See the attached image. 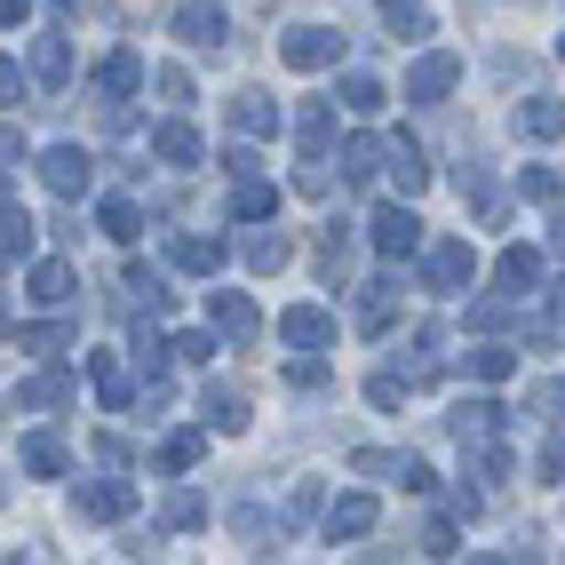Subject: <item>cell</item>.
<instances>
[{
	"label": "cell",
	"instance_id": "cell-56",
	"mask_svg": "<svg viewBox=\"0 0 565 565\" xmlns=\"http://www.w3.org/2000/svg\"><path fill=\"white\" fill-rule=\"evenodd\" d=\"M557 56H565V49H557Z\"/></svg>",
	"mask_w": 565,
	"mask_h": 565
},
{
	"label": "cell",
	"instance_id": "cell-48",
	"mask_svg": "<svg viewBox=\"0 0 565 565\" xmlns=\"http://www.w3.org/2000/svg\"><path fill=\"white\" fill-rule=\"evenodd\" d=\"M287 383H295V391H319V383H327V366H319V359L303 351V359H295V366H287Z\"/></svg>",
	"mask_w": 565,
	"mask_h": 565
},
{
	"label": "cell",
	"instance_id": "cell-39",
	"mask_svg": "<svg viewBox=\"0 0 565 565\" xmlns=\"http://www.w3.org/2000/svg\"><path fill=\"white\" fill-rule=\"evenodd\" d=\"M455 542H462V518H455V510H438V518L423 525V557H462Z\"/></svg>",
	"mask_w": 565,
	"mask_h": 565
},
{
	"label": "cell",
	"instance_id": "cell-12",
	"mask_svg": "<svg viewBox=\"0 0 565 565\" xmlns=\"http://www.w3.org/2000/svg\"><path fill=\"white\" fill-rule=\"evenodd\" d=\"M200 455H207V423H183V430L160 438V455H152V462H160V478H183Z\"/></svg>",
	"mask_w": 565,
	"mask_h": 565
},
{
	"label": "cell",
	"instance_id": "cell-52",
	"mask_svg": "<svg viewBox=\"0 0 565 565\" xmlns=\"http://www.w3.org/2000/svg\"><path fill=\"white\" fill-rule=\"evenodd\" d=\"M525 406H534V414H565V383H542V391L525 398Z\"/></svg>",
	"mask_w": 565,
	"mask_h": 565
},
{
	"label": "cell",
	"instance_id": "cell-35",
	"mask_svg": "<svg viewBox=\"0 0 565 565\" xmlns=\"http://www.w3.org/2000/svg\"><path fill=\"white\" fill-rule=\"evenodd\" d=\"M494 271H502V287H510V295H525V287L542 279V255H534V247H502Z\"/></svg>",
	"mask_w": 565,
	"mask_h": 565
},
{
	"label": "cell",
	"instance_id": "cell-21",
	"mask_svg": "<svg viewBox=\"0 0 565 565\" xmlns=\"http://www.w3.org/2000/svg\"><path fill=\"white\" fill-rule=\"evenodd\" d=\"M200 414H207L215 430H239V423H247V391H239V383H207V391H200Z\"/></svg>",
	"mask_w": 565,
	"mask_h": 565
},
{
	"label": "cell",
	"instance_id": "cell-4",
	"mask_svg": "<svg viewBox=\"0 0 565 565\" xmlns=\"http://www.w3.org/2000/svg\"><path fill=\"white\" fill-rule=\"evenodd\" d=\"M279 56H287L295 72H327L334 56H343V32H334V24H295L287 41H279Z\"/></svg>",
	"mask_w": 565,
	"mask_h": 565
},
{
	"label": "cell",
	"instance_id": "cell-49",
	"mask_svg": "<svg viewBox=\"0 0 565 565\" xmlns=\"http://www.w3.org/2000/svg\"><path fill=\"white\" fill-rule=\"evenodd\" d=\"M175 359H183V366H207L215 343H207V334H175Z\"/></svg>",
	"mask_w": 565,
	"mask_h": 565
},
{
	"label": "cell",
	"instance_id": "cell-25",
	"mask_svg": "<svg viewBox=\"0 0 565 565\" xmlns=\"http://www.w3.org/2000/svg\"><path fill=\"white\" fill-rule=\"evenodd\" d=\"M152 152H160L168 168H200V136L183 128V120H168V128H152Z\"/></svg>",
	"mask_w": 565,
	"mask_h": 565
},
{
	"label": "cell",
	"instance_id": "cell-40",
	"mask_svg": "<svg viewBox=\"0 0 565 565\" xmlns=\"http://www.w3.org/2000/svg\"><path fill=\"white\" fill-rule=\"evenodd\" d=\"M557 334H565V279L542 295V319L534 327H525V343H557Z\"/></svg>",
	"mask_w": 565,
	"mask_h": 565
},
{
	"label": "cell",
	"instance_id": "cell-34",
	"mask_svg": "<svg viewBox=\"0 0 565 565\" xmlns=\"http://www.w3.org/2000/svg\"><path fill=\"white\" fill-rule=\"evenodd\" d=\"M351 470H359V478H398V486H406L414 455H391V446H359V455H351Z\"/></svg>",
	"mask_w": 565,
	"mask_h": 565
},
{
	"label": "cell",
	"instance_id": "cell-3",
	"mask_svg": "<svg viewBox=\"0 0 565 565\" xmlns=\"http://www.w3.org/2000/svg\"><path fill=\"white\" fill-rule=\"evenodd\" d=\"M374 255H391V263H406V255H423V215L414 207H374Z\"/></svg>",
	"mask_w": 565,
	"mask_h": 565
},
{
	"label": "cell",
	"instance_id": "cell-45",
	"mask_svg": "<svg viewBox=\"0 0 565 565\" xmlns=\"http://www.w3.org/2000/svg\"><path fill=\"white\" fill-rule=\"evenodd\" d=\"M287 255H295V247H287L279 232H255V239H247V263H255V271H287Z\"/></svg>",
	"mask_w": 565,
	"mask_h": 565
},
{
	"label": "cell",
	"instance_id": "cell-30",
	"mask_svg": "<svg viewBox=\"0 0 565 565\" xmlns=\"http://www.w3.org/2000/svg\"><path fill=\"white\" fill-rule=\"evenodd\" d=\"M334 104H343L351 120H374V111H383V81H366V72H351V81L334 88Z\"/></svg>",
	"mask_w": 565,
	"mask_h": 565
},
{
	"label": "cell",
	"instance_id": "cell-50",
	"mask_svg": "<svg viewBox=\"0 0 565 565\" xmlns=\"http://www.w3.org/2000/svg\"><path fill=\"white\" fill-rule=\"evenodd\" d=\"M311 510H319V486H295V494H287V518H279V525H303Z\"/></svg>",
	"mask_w": 565,
	"mask_h": 565
},
{
	"label": "cell",
	"instance_id": "cell-1",
	"mask_svg": "<svg viewBox=\"0 0 565 565\" xmlns=\"http://www.w3.org/2000/svg\"><path fill=\"white\" fill-rule=\"evenodd\" d=\"M423 279H430V295H462V287L478 279V247H470V239H430Z\"/></svg>",
	"mask_w": 565,
	"mask_h": 565
},
{
	"label": "cell",
	"instance_id": "cell-32",
	"mask_svg": "<svg viewBox=\"0 0 565 565\" xmlns=\"http://www.w3.org/2000/svg\"><path fill=\"white\" fill-rule=\"evenodd\" d=\"M374 9H383V24L406 32V41H430V9L423 0H374Z\"/></svg>",
	"mask_w": 565,
	"mask_h": 565
},
{
	"label": "cell",
	"instance_id": "cell-9",
	"mask_svg": "<svg viewBox=\"0 0 565 565\" xmlns=\"http://www.w3.org/2000/svg\"><path fill=\"white\" fill-rule=\"evenodd\" d=\"M279 334H287L295 351H327V343H334V311H327V303H295V311L279 319Z\"/></svg>",
	"mask_w": 565,
	"mask_h": 565
},
{
	"label": "cell",
	"instance_id": "cell-15",
	"mask_svg": "<svg viewBox=\"0 0 565 565\" xmlns=\"http://www.w3.org/2000/svg\"><path fill=\"white\" fill-rule=\"evenodd\" d=\"M168 263H175V271H200V279H215V271H223V239L175 232V239H168Z\"/></svg>",
	"mask_w": 565,
	"mask_h": 565
},
{
	"label": "cell",
	"instance_id": "cell-6",
	"mask_svg": "<svg viewBox=\"0 0 565 565\" xmlns=\"http://www.w3.org/2000/svg\"><path fill=\"white\" fill-rule=\"evenodd\" d=\"M72 510H81L88 525H120V518L136 510V486H128V478H96V486L72 494Z\"/></svg>",
	"mask_w": 565,
	"mask_h": 565
},
{
	"label": "cell",
	"instance_id": "cell-43",
	"mask_svg": "<svg viewBox=\"0 0 565 565\" xmlns=\"http://www.w3.org/2000/svg\"><path fill=\"white\" fill-rule=\"evenodd\" d=\"M406 391H414V383H406V374H391V366H383V374H366V406H383V414H398Z\"/></svg>",
	"mask_w": 565,
	"mask_h": 565
},
{
	"label": "cell",
	"instance_id": "cell-55",
	"mask_svg": "<svg viewBox=\"0 0 565 565\" xmlns=\"http://www.w3.org/2000/svg\"><path fill=\"white\" fill-rule=\"evenodd\" d=\"M56 9H64V17H72V9H81V0H56Z\"/></svg>",
	"mask_w": 565,
	"mask_h": 565
},
{
	"label": "cell",
	"instance_id": "cell-46",
	"mask_svg": "<svg viewBox=\"0 0 565 565\" xmlns=\"http://www.w3.org/2000/svg\"><path fill=\"white\" fill-rule=\"evenodd\" d=\"M510 327V303L502 295H486V303H470V334H502Z\"/></svg>",
	"mask_w": 565,
	"mask_h": 565
},
{
	"label": "cell",
	"instance_id": "cell-42",
	"mask_svg": "<svg viewBox=\"0 0 565 565\" xmlns=\"http://www.w3.org/2000/svg\"><path fill=\"white\" fill-rule=\"evenodd\" d=\"M128 359H136L143 374H160V366L175 359V343H160V327H136V343H128Z\"/></svg>",
	"mask_w": 565,
	"mask_h": 565
},
{
	"label": "cell",
	"instance_id": "cell-24",
	"mask_svg": "<svg viewBox=\"0 0 565 565\" xmlns=\"http://www.w3.org/2000/svg\"><path fill=\"white\" fill-rule=\"evenodd\" d=\"M160 525H168V534H192V525H207V494H192V486H175V494L160 502Z\"/></svg>",
	"mask_w": 565,
	"mask_h": 565
},
{
	"label": "cell",
	"instance_id": "cell-36",
	"mask_svg": "<svg viewBox=\"0 0 565 565\" xmlns=\"http://www.w3.org/2000/svg\"><path fill=\"white\" fill-rule=\"evenodd\" d=\"M17 351H24V359H49V351H72V327H64V319H49V327H17Z\"/></svg>",
	"mask_w": 565,
	"mask_h": 565
},
{
	"label": "cell",
	"instance_id": "cell-8",
	"mask_svg": "<svg viewBox=\"0 0 565 565\" xmlns=\"http://www.w3.org/2000/svg\"><path fill=\"white\" fill-rule=\"evenodd\" d=\"M510 128H518L525 143H557V136H565V104H557V96H525V104L510 111Z\"/></svg>",
	"mask_w": 565,
	"mask_h": 565
},
{
	"label": "cell",
	"instance_id": "cell-27",
	"mask_svg": "<svg viewBox=\"0 0 565 565\" xmlns=\"http://www.w3.org/2000/svg\"><path fill=\"white\" fill-rule=\"evenodd\" d=\"M88 383H96V398H104V406H128V398H136V391H128V366L111 359V351H96V359H88Z\"/></svg>",
	"mask_w": 565,
	"mask_h": 565
},
{
	"label": "cell",
	"instance_id": "cell-37",
	"mask_svg": "<svg viewBox=\"0 0 565 565\" xmlns=\"http://www.w3.org/2000/svg\"><path fill=\"white\" fill-rule=\"evenodd\" d=\"M96 223H104V239H120V247H128V239L143 232V207H136V200H104Z\"/></svg>",
	"mask_w": 565,
	"mask_h": 565
},
{
	"label": "cell",
	"instance_id": "cell-28",
	"mask_svg": "<svg viewBox=\"0 0 565 565\" xmlns=\"http://www.w3.org/2000/svg\"><path fill=\"white\" fill-rule=\"evenodd\" d=\"M295 143H303V160H327V143H334V111H327V104H303V120H295Z\"/></svg>",
	"mask_w": 565,
	"mask_h": 565
},
{
	"label": "cell",
	"instance_id": "cell-29",
	"mask_svg": "<svg viewBox=\"0 0 565 565\" xmlns=\"http://www.w3.org/2000/svg\"><path fill=\"white\" fill-rule=\"evenodd\" d=\"M311 263H319V279L334 287V279H343L351 271V239H343V223H327V232H319V247H311Z\"/></svg>",
	"mask_w": 565,
	"mask_h": 565
},
{
	"label": "cell",
	"instance_id": "cell-16",
	"mask_svg": "<svg viewBox=\"0 0 565 565\" xmlns=\"http://www.w3.org/2000/svg\"><path fill=\"white\" fill-rule=\"evenodd\" d=\"M32 81H41L49 96L72 81V41H64V32H49V41H32Z\"/></svg>",
	"mask_w": 565,
	"mask_h": 565
},
{
	"label": "cell",
	"instance_id": "cell-5",
	"mask_svg": "<svg viewBox=\"0 0 565 565\" xmlns=\"http://www.w3.org/2000/svg\"><path fill=\"white\" fill-rule=\"evenodd\" d=\"M455 81H462V56H455V49H430L423 64L406 72V104H438V96H455Z\"/></svg>",
	"mask_w": 565,
	"mask_h": 565
},
{
	"label": "cell",
	"instance_id": "cell-26",
	"mask_svg": "<svg viewBox=\"0 0 565 565\" xmlns=\"http://www.w3.org/2000/svg\"><path fill=\"white\" fill-rule=\"evenodd\" d=\"M32 239H41V232H32V215L9 200V207H0V255H9V263H32Z\"/></svg>",
	"mask_w": 565,
	"mask_h": 565
},
{
	"label": "cell",
	"instance_id": "cell-14",
	"mask_svg": "<svg viewBox=\"0 0 565 565\" xmlns=\"http://www.w3.org/2000/svg\"><path fill=\"white\" fill-rule=\"evenodd\" d=\"M455 446H494V430H502V406L494 398H470V406H455Z\"/></svg>",
	"mask_w": 565,
	"mask_h": 565
},
{
	"label": "cell",
	"instance_id": "cell-44",
	"mask_svg": "<svg viewBox=\"0 0 565 565\" xmlns=\"http://www.w3.org/2000/svg\"><path fill=\"white\" fill-rule=\"evenodd\" d=\"M518 192L534 200V207H557V200H565V183H557L550 168H518Z\"/></svg>",
	"mask_w": 565,
	"mask_h": 565
},
{
	"label": "cell",
	"instance_id": "cell-33",
	"mask_svg": "<svg viewBox=\"0 0 565 565\" xmlns=\"http://www.w3.org/2000/svg\"><path fill=\"white\" fill-rule=\"evenodd\" d=\"M32 303H72V263H32Z\"/></svg>",
	"mask_w": 565,
	"mask_h": 565
},
{
	"label": "cell",
	"instance_id": "cell-54",
	"mask_svg": "<svg viewBox=\"0 0 565 565\" xmlns=\"http://www.w3.org/2000/svg\"><path fill=\"white\" fill-rule=\"evenodd\" d=\"M550 255H557V263H565V215H557V223H550Z\"/></svg>",
	"mask_w": 565,
	"mask_h": 565
},
{
	"label": "cell",
	"instance_id": "cell-19",
	"mask_svg": "<svg viewBox=\"0 0 565 565\" xmlns=\"http://www.w3.org/2000/svg\"><path fill=\"white\" fill-rule=\"evenodd\" d=\"M232 128H239L247 143H255V136H279V104H271V96H255V88L232 96Z\"/></svg>",
	"mask_w": 565,
	"mask_h": 565
},
{
	"label": "cell",
	"instance_id": "cell-53",
	"mask_svg": "<svg viewBox=\"0 0 565 565\" xmlns=\"http://www.w3.org/2000/svg\"><path fill=\"white\" fill-rule=\"evenodd\" d=\"M24 17H32V0H0V24H9V32H17Z\"/></svg>",
	"mask_w": 565,
	"mask_h": 565
},
{
	"label": "cell",
	"instance_id": "cell-11",
	"mask_svg": "<svg viewBox=\"0 0 565 565\" xmlns=\"http://www.w3.org/2000/svg\"><path fill=\"white\" fill-rule=\"evenodd\" d=\"M383 168H391V183H398L406 200L430 183V160H423V143H414V136H391V143H383Z\"/></svg>",
	"mask_w": 565,
	"mask_h": 565
},
{
	"label": "cell",
	"instance_id": "cell-20",
	"mask_svg": "<svg viewBox=\"0 0 565 565\" xmlns=\"http://www.w3.org/2000/svg\"><path fill=\"white\" fill-rule=\"evenodd\" d=\"M366 303H359V334H391V319H398V279H374V287H359Z\"/></svg>",
	"mask_w": 565,
	"mask_h": 565
},
{
	"label": "cell",
	"instance_id": "cell-31",
	"mask_svg": "<svg viewBox=\"0 0 565 565\" xmlns=\"http://www.w3.org/2000/svg\"><path fill=\"white\" fill-rule=\"evenodd\" d=\"M343 175L374 183V175H383V143H374V136H343Z\"/></svg>",
	"mask_w": 565,
	"mask_h": 565
},
{
	"label": "cell",
	"instance_id": "cell-13",
	"mask_svg": "<svg viewBox=\"0 0 565 565\" xmlns=\"http://www.w3.org/2000/svg\"><path fill=\"white\" fill-rule=\"evenodd\" d=\"M374 518H383V510H374V494H343V502L327 510V542H366Z\"/></svg>",
	"mask_w": 565,
	"mask_h": 565
},
{
	"label": "cell",
	"instance_id": "cell-7",
	"mask_svg": "<svg viewBox=\"0 0 565 565\" xmlns=\"http://www.w3.org/2000/svg\"><path fill=\"white\" fill-rule=\"evenodd\" d=\"M168 24H175V41H183V49H223V41H232V24H223L215 0H183Z\"/></svg>",
	"mask_w": 565,
	"mask_h": 565
},
{
	"label": "cell",
	"instance_id": "cell-22",
	"mask_svg": "<svg viewBox=\"0 0 565 565\" xmlns=\"http://www.w3.org/2000/svg\"><path fill=\"white\" fill-rule=\"evenodd\" d=\"M72 398V374H32V383H17V414H49V406H64Z\"/></svg>",
	"mask_w": 565,
	"mask_h": 565
},
{
	"label": "cell",
	"instance_id": "cell-41",
	"mask_svg": "<svg viewBox=\"0 0 565 565\" xmlns=\"http://www.w3.org/2000/svg\"><path fill=\"white\" fill-rule=\"evenodd\" d=\"M128 295H143V311H168V303H175L168 279L152 271V263H128Z\"/></svg>",
	"mask_w": 565,
	"mask_h": 565
},
{
	"label": "cell",
	"instance_id": "cell-10",
	"mask_svg": "<svg viewBox=\"0 0 565 565\" xmlns=\"http://www.w3.org/2000/svg\"><path fill=\"white\" fill-rule=\"evenodd\" d=\"M232 215H239V223H271V215H279V192L263 183V168H239V175H232Z\"/></svg>",
	"mask_w": 565,
	"mask_h": 565
},
{
	"label": "cell",
	"instance_id": "cell-18",
	"mask_svg": "<svg viewBox=\"0 0 565 565\" xmlns=\"http://www.w3.org/2000/svg\"><path fill=\"white\" fill-rule=\"evenodd\" d=\"M24 470H32V478H64V470H72V446H64L56 430H32V438H24Z\"/></svg>",
	"mask_w": 565,
	"mask_h": 565
},
{
	"label": "cell",
	"instance_id": "cell-47",
	"mask_svg": "<svg viewBox=\"0 0 565 565\" xmlns=\"http://www.w3.org/2000/svg\"><path fill=\"white\" fill-rule=\"evenodd\" d=\"M152 88H160L168 104H192V72H183V64H168V72H152Z\"/></svg>",
	"mask_w": 565,
	"mask_h": 565
},
{
	"label": "cell",
	"instance_id": "cell-17",
	"mask_svg": "<svg viewBox=\"0 0 565 565\" xmlns=\"http://www.w3.org/2000/svg\"><path fill=\"white\" fill-rule=\"evenodd\" d=\"M207 319L223 327V334H232V343H255V303H247V295H207Z\"/></svg>",
	"mask_w": 565,
	"mask_h": 565
},
{
	"label": "cell",
	"instance_id": "cell-23",
	"mask_svg": "<svg viewBox=\"0 0 565 565\" xmlns=\"http://www.w3.org/2000/svg\"><path fill=\"white\" fill-rule=\"evenodd\" d=\"M96 88H104V96H136V88H143V56H136V49H111L104 72H96Z\"/></svg>",
	"mask_w": 565,
	"mask_h": 565
},
{
	"label": "cell",
	"instance_id": "cell-2",
	"mask_svg": "<svg viewBox=\"0 0 565 565\" xmlns=\"http://www.w3.org/2000/svg\"><path fill=\"white\" fill-rule=\"evenodd\" d=\"M41 183H49L56 200H88L96 192V160L81 152V143H56V152L41 160Z\"/></svg>",
	"mask_w": 565,
	"mask_h": 565
},
{
	"label": "cell",
	"instance_id": "cell-38",
	"mask_svg": "<svg viewBox=\"0 0 565 565\" xmlns=\"http://www.w3.org/2000/svg\"><path fill=\"white\" fill-rule=\"evenodd\" d=\"M470 374H478V383H510V374H518V351H510V343H478V351H470Z\"/></svg>",
	"mask_w": 565,
	"mask_h": 565
},
{
	"label": "cell",
	"instance_id": "cell-51",
	"mask_svg": "<svg viewBox=\"0 0 565 565\" xmlns=\"http://www.w3.org/2000/svg\"><path fill=\"white\" fill-rule=\"evenodd\" d=\"M295 192H303V200H327V160H303V175H295Z\"/></svg>",
	"mask_w": 565,
	"mask_h": 565
}]
</instances>
